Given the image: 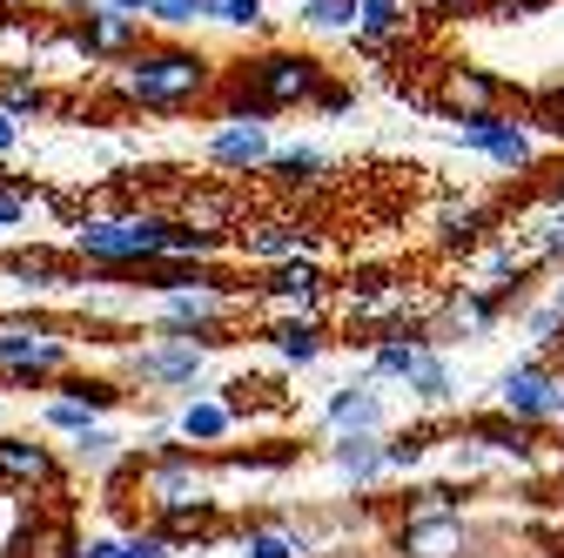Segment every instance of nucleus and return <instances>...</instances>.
I'll return each instance as SVG.
<instances>
[{"label": "nucleus", "instance_id": "obj_32", "mask_svg": "<svg viewBox=\"0 0 564 558\" xmlns=\"http://www.w3.org/2000/svg\"><path fill=\"white\" fill-rule=\"evenodd\" d=\"M41 425H47V431H67V438H75V431L101 425V417H88L82 404H67V397H47V404H41Z\"/></svg>", "mask_w": 564, "mask_h": 558}, {"label": "nucleus", "instance_id": "obj_13", "mask_svg": "<svg viewBox=\"0 0 564 558\" xmlns=\"http://www.w3.org/2000/svg\"><path fill=\"white\" fill-rule=\"evenodd\" d=\"M323 417H329L336 438H343V431H377V438H383V384H377L370 371H364L357 384H336Z\"/></svg>", "mask_w": 564, "mask_h": 558}, {"label": "nucleus", "instance_id": "obj_20", "mask_svg": "<svg viewBox=\"0 0 564 558\" xmlns=\"http://www.w3.org/2000/svg\"><path fill=\"white\" fill-rule=\"evenodd\" d=\"M0 283L8 290H61L67 269L54 249H14V256H0Z\"/></svg>", "mask_w": 564, "mask_h": 558}, {"label": "nucleus", "instance_id": "obj_1", "mask_svg": "<svg viewBox=\"0 0 564 558\" xmlns=\"http://www.w3.org/2000/svg\"><path fill=\"white\" fill-rule=\"evenodd\" d=\"M115 95L128 108H149V115H182L195 101L216 95V61L202 47H141L115 67Z\"/></svg>", "mask_w": 564, "mask_h": 558}, {"label": "nucleus", "instance_id": "obj_6", "mask_svg": "<svg viewBox=\"0 0 564 558\" xmlns=\"http://www.w3.org/2000/svg\"><path fill=\"white\" fill-rule=\"evenodd\" d=\"M498 404H505V417H518V425H557L564 417V377L557 371H544L538 357H524V364H511L505 377H498Z\"/></svg>", "mask_w": 564, "mask_h": 558}, {"label": "nucleus", "instance_id": "obj_23", "mask_svg": "<svg viewBox=\"0 0 564 558\" xmlns=\"http://www.w3.org/2000/svg\"><path fill=\"white\" fill-rule=\"evenodd\" d=\"M54 397H67V404H82L88 417H108V410L121 404V384H115V377H82V371H67V377L54 384Z\"/></svg>", "mask_w": 564, "mask_h": 558}, {"label": "nucleus", "instance_id": "obj_36", "mask_svg": "<svg viewBox=\"0 0 564 558\" xmlns=\"http://www.w3.org/2000/svg\"><path fill=\"white\" fill-rule=\"evenodd\" d=\"M28 216H34V195H28L21 182L0 175V229H14V223H28Z\"/></svg>", "mask_w": 564, "mask_h": 558}, {"label": "nucleus", "instance_id": "obj_35", "mask_svg": "<svg viewBox=\"0 0 564 558\" xmlns=\"http://www.w3.org/2000/svg\"><path fill=\"white\" fill-rule=\"evenodd\" d=\"M524 330H531L538 351H551V343H564V310H557V303H544V310H531V316H524Z\"/></svg>", "mask_w": 564, "mask_h": 558}, {"label": "nucleus", "instance_id": "obj_21", "mask_svg": "<svg viewBox=\"0 0 564 558\" xmlns=\"http://www.w3.org/2000/svg\"><path fill=\"white\" fill-rule=\"evenodd\" d=\"M329 464L349 477V484H377L383 477V438L377 431H343L329 444Z\"/></svg>", "mask_w": 564, "mask_h": 558}, {"label": "nucleus", "instance_id": "obj_31", "mask_svg": "<svg viewBox=\"0 0 564 558\" xmlns=\"http://www.w3.org/2000/svg\"><path fill=\"white\" fill-rule=\"evenodd\" d=\"M423 451H431V431H397V438H383V471H410Z\"/></svg>", "mask_w": 564, "mask_h": 558}, {"label": "nucleus", "instance_id": "obj_44", "mask_svg": "<svg viewBox=\"0 0 564 558\" xmlns=\"http://www.w3.org/2000/svg\"><path fill=\"white\" fill-rule=\"evenodd\" d=\"M444 8H457V0H444Z\"/></svg>", "mask_w": 564, "mask_h": 558}, {"label": "nucleus", "instance_id": "obj_12", "mask_svg": "<svg viewBox=\"0 0 564 558\" xmlns=\"http://www.w3.org/2000/svg\"><path fill=\"white\" fill-rule=\"evenodd\" d=\"M262 297H269V303H282L290 316H316V310H323V297H329V269H323L316 256L275 262V269H269V283H262Z\"/></svg>", "mask_w": 564, "mask_h": 558}, {"label": "nucleus", "instance_id": "obj_2", "mask_svg": "<svg viewBox=\"0 0 564 558\" xmlns=\"http://www.w3.org/2000/svg\"><path fill=\"white\" fill-rule=\"evenodd\" d=\"M175 216L162 208H121V216H82L75 223V256L95 269H149L169 249Z\"/></svg>", "mask_w": 564, "mask_h": 558}, {"label": "nucleus", "instance_id": "obj_22", "mask_svg": "<svg viewBox=\"0 0 564 558\" xmlns=\"http://www.w3.org/2000/svg\"><path fill=\"white\" fill-rule=\"evenodd\" d=\"M484 229H490V208L484 202H444L437 208V243L444 249H477Z\"/></svg>", "mask_w": 564, "mask_h": 558}, {"label": "nucleus", "instance_id": "obj_33", "mask_svg": "<svg viewBox=\"0 0 564 558\" xmlns=\"http://www.w3.org/2000/svg\"><path fill=\"white\" fill-rule=\"evenodd\" d=\"M269 0H208V21H223V28H262L269 14Z\"/></svg>", "mask_w": 564, "mask_h": 558}, {"label": "nucleus", "instance_id": "obj_5", "mask_svg": "<svg viewBox=\"0 0 564 558\" xmlns=\"http://www.w3.org/2000/svg\"><path fill=\"white\" fill-rule=\"evenodd\" d=\"M202 364H208V351H202L195 336H182V330H155L149 343H134V351H128V371L141 384H155V390H188L202 377Z\"/></svg>", "mask_w": 564, "mask_h": 558}, {"label": "nucleus", "instance_id": "obj_37", "mask_svg": "<svg viewBox=\"0 0 564 558\" xmlns=\"http://www.w3.org/2000/svg\"><path fill=\"white\" fill-rule=\"evenodd\" d=\"M121 551H128V558H169L175 545H169V538L149 525V532H128V538H121Z\"/></svg>", "mask_w": 564, "mask_h": 558}, {"label": "nucleus", "instance_id": "obj_8", "mask_svg": "<svg viewBox=\"0 0 564 558\" xmlns=\"http://www.w3.org/2000/svg\"><path fill=\"white\" fill-rule=\"evenodd\" d=\"M202 155L229 175H262L275 155V135H269V121H223V128H208Z\"/></svg>", "mask_w": 564, "mask_h": 558}, {"label": "nucleus", "instance_id": "obj_28", "mask_svg": "<svg viewBox=\"0 0 564 558\" xmlns=\"http://www.w3.org/2000/svg\"><path fill=\"white\" fill-rule=\"evenodd\" d=\"M403 518H464V492L457 484H423L403 498Z\"/></svg>", "mask_w": 564, "mask_h": 558}, {"label": "nucleus", "instance_id": "obj_15", "mask_svg": "<svg viewBox=\"0 0 564 558\" xmlns=\"http://www.w3.org/2000/svg\"><path fill=\"white\" fill-rule=\"evenodd\" d=\"M437 108H444L451 121L498 115V82H490L484 67H444V82H437Z\"/></svg>", "mask_w": 564, "mask_h": 558}, {"label": "nucleus", "instance_id": "obj_7", "mask_svg": "<svg viewBox=\"0 0 564 558\" xmlns=\"http://www.w3.org/2000/svg\"><path fill=\"white\" fill-rule=\"evenodd\" d=\"M457 149H477V155H490L498 169H531L538 162L531 128L511 121V115H470V121H457Z\"/></svg>", "mask_w": 564, "mask_h": 558}, {"label": "nucleus", "instance_id": "obj_16", "mask_svg": "<svg viewBox=\"0 0 564 558\" xmlns=\"http://www.w3.org/2000/svg\"><path fill=\"white\" fill-rule=\"evenodd\" d=\"M242 216V195L236 189H182V229H208V236H229Z\"/></svg>", "mask_w": 564, "mask_h": 558}, {"label": "nucleus", "instance_id": "obj_17", "mask_svg": "<svg viewBox=\"0 0 564 558\" xmlns=\"http://www.w3.org/2000/svg\"><path fill=\"white\" fill-rule=\"evenodd\" d=\"M269 351L282 357V364H296V371H310L323 351H329V330H323V316H282L275 330H269Z\"/></svg>", "mask_w": 564, "mask_h": 558}, {"label": "nucleus", "instance_id": "obj_30", "mask_svg": "<svg viewBox=\"0 0 564 558\" xmlns=\"http://www.w3.org/2000/svg\"><path fill=\"white\" fill-rule=\"evenodd\" d=\"M21 545H28V558H75V551H82V538L67 532V525H41V532H28Z\"/></svg>", "mask_w": 564, "mask_h": 558}, {"label": "nucleus", "instance_id": "obj_38", "mask_svg": "<svg viewBox=\"0 0 564 558\" xmlns=\"http://www.w3.org/2000/svg\"><path fill=\"white\" fill-rule=\"evenodd\" d=\"M310 108H316V115H349V108H357V95H349V88H343V82H323V88H316V101H310Z\"/></svg>", "mask_w": 564, "mask_h": 558}, {"label": "nucleus", "instance_id": "obj_41", "mask_svg": "<svg viewBox=\"0 0 564 558\" xmlns=\"http://www.w3.org/2000/svg\"><path fill=\"white\" fill-rule=\"evenodd\" d=\"M14 149H21V121H14V115H0V162H8Z\"/></svg>", "mask_w": 564, "mask_h": 558}, {"label": "nucleus", "instance_id": "obj_4", "mask_svg": "<svg viewBox=\"0 0 564 558\" xmlns=\"http://www.w3.org/2000/svg\"><path fill=\"white\" fill-rule=\"evenodd\" d=\"M141 492H149V512H155V518L216 505V498H208V471L195 464L188 444H155V458L141 464Z\"/></svg>", "mask_w": 564, "mask_h": 558}, {"label": "nucleus", "instance_id": "obj_10", "mask_svg": "<svg viewBox=\"0 0 564 558\" xmlns=\"http://www.w3.org/2000/svg\"><path fill=\"white\" fill-rule=\"evenodd\" d=\"M236 249L249 256V262H296V256H310L316 249V229L303 223V216H262V223H249V229H236Z\"/></svg>", "mask_w": 564, "mask_h": 558}, {"label": "nucleus", "instance_id": "obj_19", "mask_svg": "<svg viewBox=\"0 0 564 558\" xmlns=\"http://www.w3.org/2000/svg\"><path fill=\"white\" fill-rule=\"evenodd\" d=\"M236 431V417H229V404L223 397H188L182 410H175V438L195 451V444H223Z\"/></svg>", "mask_w": 564, "mask_h": 558}, {"label": "nucleus", "instance_id": "obj_27", "mask_svg": "<svg viewBox=\"0 0 564 558\" xmlns=\"http://www.w3.org/2000/svg\"><path fill=\"white\" fill-rule=\"evenodd\" d=\"M470 438H477V444H490V451H511V458H524V451L538 444V438H531V425H518V417H505V410H498V417H477Z\"/></svg>", "mask_w": 564, "mask_h": 558}, {"label": "nucleus", "instance_id": "obj_39", "mask_svg": "<svg viewBox=\"0 0 564 558\" xmlns=\"http://www.w3.org/2000/svg\"><path fill=\"white\" fill-rule=\"evenodd\" d=\"M75 558H128V551H121V538H115V532H88Z\"/></svg>", "mask_w": 564, "mask_h": 558}, {"label": "nucleus", "instance_id": "obj_24", "mask_svg": "<svg viewBox=\"0 0 564 558\" xmlns=\"http://www.w3.org/2000/svg\"><path fill=\"white\" fill-rule=\"evenodd\" d=\"M316 538L310 532H290V525H249L242 532V558H303Z\"/></svg>", "mask_w": 564, "mask_h": 558}, {"label": "nucleus", "instance_id": "obj_29", "mask_svg": "<svg viewBox=\"0 0 564 558\" xmlns=\"http://www.w3.org/2000/svg\"><path fill=\"white\" fill-rule=\"evenodd\" d=\"M303 21L316 34H357V0H303Z\"/></svg>", "mask_w": 564, "mask_h": 558}, {"label": "nucleus", "instance_id": "obj_25", "mask_svg": "<svg viewBox=\"0 0 564 558\" xmlns=\"http://www.w3.org/2000/svg\"><path fill=\"white\" fill-rule=\"evenodd\" d=\"M0 115H14V121L47 115V88H41V75H21V67H8V75H0Z\"/></svg>", "mask_w": 564, "mask_h": 558}, {"label": "nucleus", "instance_id": "obj_3", "mask_svg": "<svg viewBox=\"0 0 564 558\" xmlns=\"http://www.w3.org/2000/svg\"><path fill=\"white\" fill-rule=\"evenodd\" d=\"M75 371V351L54 323H0V377L21 384V390H41V384H61Z\"/></svg>", "mask_w": 564, "mask_h": 558}, {"label": "nucleus", "instance_id": "obj_40", "mask_svg": "<svg viewBox=\"0 0 564 558\" xmlns=\"http://www.w3.org/2000/svg\"><path fill=\"white\" fill-rule=\"evenodd\" d=\"M538 128H551V135H564V95H551V101L538 108Z\"/></svg>", "mask_w": 564, "mask_h": 558}, {"label": "nucleus", "instance_id": "obj_11", "mask_svg": "<svg viewBox=\"0 0 564 558\" xmlns=\"http://www.w3.org/2000/svg\"><path fill=\"white\" fill-rule=\"evenodd\" d=\"M0 484H14V492H61L54 444H34L21 431H0Z\"/></svg>", "mask_w": 564, "mask_h": 558}, {"label": "nucleus", "instance_id": "obj_43", "mask_svg": "<svg viewBox=\"0 0 564 558\" xmlns=\"http://www.w3.org/2000/svg\"><path fill=\"white\" fill-rule=\"evenodd\" d=\"M557 310H564V290H557Z\"/></svg>", "mask_w": 564, "mask_h": 558}, {"label": "nucleus", "instance_id": "obj_42", "mask_svg": "<svg viewBox=\"0 0 564 558\" xmlns=\"http://www.w3.org/2000/svg\"><path fill=\"white\" fill-rule=\"evenodd\" d=\"M544 208H557V216H564V169H551V182H544Z\"/></svg>", "mask_w": 564, "mask_h": 558}, {"label": "nucleus", "instance_id": "obj_9", "mask_svg": "<svg viewBox=\"0 0 564 558\" xmlns=\"http://www.w3.org/2000/svg\"><path fill=\"white\" fill-rule=\"evenodd\" d=\"M67 41H75V54L82 61H128V54H141V21L134 14H115V8H101V0H95V8L75 21V34H67Z\"/></svg>", "mask_w": 564, "mask_h": 558}, {"label": "nucleus", "instance_id": "obj_14", "mask_svg": "<svg viewBox=\"0 0 564 558\" xmlns=\"http://www.w3.org/2000/svg\"><path fill=\"white\" fill-rule=\"evenodd\" d=\"M397 551L403 558H470V525L464 518H403Z\"/></svg>", "mask_w": 564, "mask_h": 558}, {"label": "nucleus", "instance_id": "obj_26", "mask_svg": "<svg viewBox=\"0 0 564 558\" xmlns=\"http://www.w3.org/2000/svg\"><path fill=\"white\" fill-rule=\"evenodd\" d=\"M67 458H75L82 471H115V464H121V438H115L108 425H88V431L67 438Z\"/></svg>", "mask_w": 564, "mask_h": 558}, {"label": "nucleus", "instance_id": "obj_34", "mask_svg": "<svg viewBox=\"0 0 564 558\" xmlns=\"http://www.w3.org/2000/svg\"><path fill=\"white\" fill-rule=\"evenodd\" d=\"M149 21H162V28H188V21H208V0H149Z\"/></svg>", "mask_w": 564, "mask_h": 558}, {"label": "nucleus", "instance_id": "obj_18", "mask_svg": "<svg viewBox=\"0 0 564 558\" xmlns=\"http://www.w3.org/2000/svg\"><path fill=\"white\" fill-rule=\"evenodd\" d=\"M269 175H275L282 189H310V182H329V175H336V155H323L316 142H275Z\"/></svg>", "mask_w": 564, "mask_h": 558}]
</instances>
